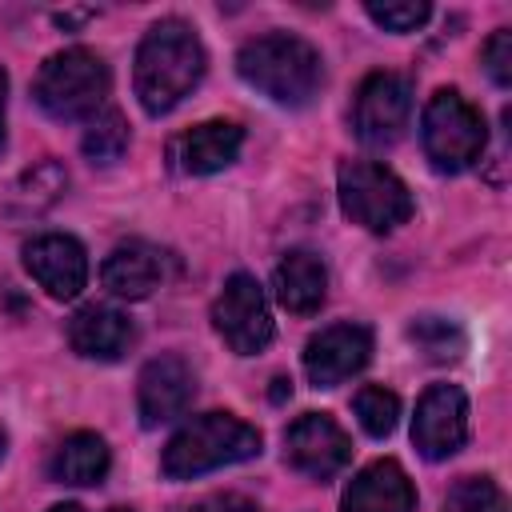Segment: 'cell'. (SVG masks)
I'll return each instance as SVG.
<instances>
[{
	"label": "cell",
	"mask_w": 512,
	"mask_h": 512,
	"mask_svg": "<svg viewBox=\"0 0 512 512\" xmlns=\"http://www.w3.org/2000/svg\"><path fill=\"white\" fill-rule=\"evenodd\" d=\"M204 44L200 36L168 16V20H156L140 48H136V68H132V84H136V96H140V108L148 116H164L172 112L204 76Z\"/></svg>",
	"instance_id": "6da1fadb"
},
{
	"label": "cell",
	"mask_w": 512,
	"mask_h": 512,
	"mask_svg": "<svg viewBox=\"0 0 512 512\" xmlns=\"http://www.w3.org/2000/svg\"><path fill=\"white\" fill-rule=\"evenodd\" d=\"M236 72L248 88H256L260 96L284 108H304L324 88L320 52L304 36H292V32H268V36L240 44Z\"/></svg>",
	"instance_id": "7a4b0ae2"
},
{
	"label": "cell",
	"mask_w": 512,
	"mask_h": 512,
	"mask_svg": "<svg viewBox=\"0 0 512 512\" xmlns=\"http://www.w3.org/2000/svg\"><path fill=\"white\" fill-rule=\"evenodd\" d=\"M260 456V432L232 412H204L192 416L164 448L160 472L168 480H196L224 464H240Z\"/></svg>",
	"instance_id": "3957f363"
},
{
	"label": "cell",
	"mask_w": 512,
	"mask_h": 512,
	"mask_svg": "<svg viewBox=\"0 0 512 512\" xmlns=\"http://www.w3.org/2000/svg\"><path fill=\"white\" fill-rule=\"evenodd\" d=\"M112 76L92 48H64L36 72L32 96L52 120H92L108 100Z\"/></svg>",
	"instance_id": "277c9868"
},
{
	"label": "cell",
	"mask_w": 512,
	"mask_h": 512,
	"mask_svg": "<svg viewBox=\"0 0 512 512\" xmlns=\"http://www.w3.org/2000/svg\"><path fill=\"white\" fill-rule=\"evenodd\" d=\"M420 140L436 172H464L484 156L488 128L476 104H468L456 88H440L424 104Z\"/></svg>",
	"instance_id": "5b68a950"
},
{
	"label": "cell",
	"mask_w": 512,
	"mask_h": 512,
	"mask_svg": "<svg viewBox=\"0 0 512 512\" xmlns=\"http://www.w3.org/2000/svg\"><path fill=\"white\" fill-rule=\"evenodd\" d=\"M336 188L344 216L368 232H392L412 216L408 184L376 160H344L336 172Z\"/></svg>",
	"instance_id": "8992f818"
},
{
	"label": "cell",
	"mask_w": 512,
	"mask_h": 512,
	"mask_svg": "<svg viewBox=\"0 0 512 512\" xmlns=\"http://www.w3.org/2000/svg\"><path fill=\"white\" fill-rule=\"evenodd\" d=\"M412 116V84L400 72H368L352 100V128L368 148H392Z\"/></svg>",
	"instance_id": "52a82bcc"
},
{
	"label": "cell",
	"mask_w": 512,
	"mask_h": 512,
	"mask_svg": "<svg viewBox=\"0 0 512 512\" xmlns=\"http://www.w3.org/2000/svg\"><path fill=\"white\" fill-rule=\"evenodd\" d=\"M212 324L236 356H256L272 340V312L264 288L248 272H232L212 304Z\"/></svg>",
	"instance_id": "ba28073f"
},
{
	"label": "cell",
	"mask_w": 512,
	"mask_h": 512,
	"mask_svg": "<svg viewBox=\"0 0 512 512\" xmlns=\"http://www.w3.org/2000/svg\"><path fill=\"white\" fill-rule=\"evenodd\" d=\"M468 440V396L456 384H428L416 416H412V444L424 460H448Z\"/></svg>",
	"instance_id": "9c48e42d"
},
{
	"label": "cell",
	"mask_w": 512,
	"mask_h": 512,
	"mask_svg": "<svg viewBox=\"0 0 512 512\" xmlns=\"http://www.w3.org/2000/svg\"><path fill=\"white\" fill-rule=\"evenodd\" d=\"M284 460L308 480H332L352 460V440L324 412H304L284 432Z\"/></svg>",
	"instance_id": "30bf717a"
},
{
	"label": "cell",
	"mask_w": 512,
	"mask_h": 512,
	"mask_svg": "<svg viewBox=\"0 0 512 512\" xmlns=\"http://www.w3.org/2000/svg\"><path fill=\"white\" fill-rule=\"evenodd\" d=\"M372 356V332L364 324H328L324 332H316L304 348V372L312 380V388H336L344 380H352Z\"/></svg>",
	"instance_id": "8fae6325"
},
{
	"label": "cell",
	"mask_w": 512,
	"mask_h": 512,
	"mask_svg": "<svg viewBox=\"0 0 512 512\" xmlns=\"http://www.w3.org/2000/svg\"><path fill=\"white\" fill-rule=\"evenodd\" d=\"M196 396V372L188 368L184 356H156L140 368L136 380V408H140V424L144 428H160L176 416L188 412Z\"/></svg>",
	"instance_id": "7c38bea8"
},
{
	"label": "cell",
	"mask_w": 512,
	"mask_h": 512,
	"mask_svg": "<svg viewBox=\"0 0 512 512\" xmlns=\"http://www.w3.org/2000/svg\"><path fill=\"white\" fill-rule=\"evenodd\" d=\"M24 268L52 300H72L88 284V256L76 236L44 232L24 244Z\"/></svg>",
	"instance_id": "4fadbf2b"
},
{
	"label": "cell",
	"mask_w": 512,
	"mask_h": 512,
	"mask_svg": "<svg viewBox=\"0 0 512 512\" xmlns=\"http://www.w3.org/2000/svg\"><path fill=\"white\" fill-rule=\"evenodd\" d=\"M240 144H244V128L236 120H204L172 140L168 160L184 176H208L228 168L240 156Z\"/></svg>",
	"instance_id": "5bb4252c"
},
{
	"label": "cell",
	"mask_w": 512,
	"mask_h": 512,
	"mask_svg": "<svg viewBox=\"0 0 512 512\" xmlns=\"http://www.w3.org/2000/svg\"><path fill=\"white\" fill-rule=\"evenodd\" d=\"M168 276V256L148 240H124L108 252L100 280L120 300H144L152 296Z\"/></svg>",
	"instance_id": "9a60e30c"
},
{
	"label": "cell",
	"mask_w": 512,
	"mask_h": 512,
	"mask_svg": "<svg viewBox=\"0 0 512 512\" xmlns=\"http://www.w3.org/2000/svg\"><path fill=\"white\" fill-rule=\"evenodd\" d=\"M412 508H416V488L396 460L364 464L340 496V512H412Z\"/></svg>",
	"instance_id": "2e32d148"
},
{
	"label": "cell",
	"mask_w": 512,
	"mask_h": 512,
	"mask_svg": "<svg viewBox=\"0 0 512 512\" xmlns=\"http://www.w3.org/2000/svg\"><path fill=\"white\" fill-rule=\"evenodd\" d=\"M132 320L108 304H84L68 320V344L88 360H120L132 344Z\"/></svg>",
	"instance_id": "e0dca14e"
},
{
	"label": "cell",
	"mask_w": 512,
	"mask_h": 512,
	"mask_svg": "<svg viewBox=\"0 0 512 512\" xmlns=\"http://www.w3.org/2000/svg\"><path fill=\"white\" fill-rule=\"evenodd\" d=\"M272 288H276V300L296 312V316H312L320 312L324 296H328V272H324V260L308 248H292L284 252V260L276 264V276H272Z\"/></svg>",
	"instance_id": "ac0fdd59"
},
{
	"label": "cell",
	"mask_w": 512,
	"mask_h": 512,
	"mask_svg": "<svg viewBox=\"0 0 512 512\" xmlns=\"http://www.w3.org/2000/svg\"><path fill=\"white\" fill-rule=\"evenodd\" d=\"M108 444L96 436V432H72L60 440V448L52 452V480L60 484H76V488H88V484H100L108 476Z\"/></svg>",
	"instance_id": "d6986e66"
},
{
	"label": "cell",
	"mask_w": 512,
	"mask_h": 512,
	"mask_svg": "<svg viewBox=\"0 0 512 512\" xmlns=\"http://www.w3.org/2000/svg\"><path fill=\"white\" fill-rule=\"evenodd\" d=\"M68 188V172L56 160H40L36 168H28L12 192H8V212L16 216H40L44 208H52L60 200V192Z\"/></svg>",
	"instance_id": "ffe728a7"
},
{
	"label": "cell",
	"mask_w": 512,
	"mask_h": 512,
	"mask_svg": "<svg viewBox=\"0 0 512 512\" xmlns=\"http://www.w3.org/2000/svg\"><path fill=\"white\" fill-rule=\"evenodd\" d=\"M84 156L96 160V164H112L128 152V120L116 112V108H104L88 120L84 128V140H80Z\"/></svg>",
	"instance_id": "44dd1931"
},
{
	"label": "cell",
	"mask_w": 512,
	"mask_h": 512,
	"mask_svg": "<svg viewBox=\"0 0 512 512\" xmlns=\"http://www.w3.org/2000/svg\"><path fill=\"white\" fill-rule=\"evenodd\" d=\"M352 408H356L360 428H364L368 436L384 440V436L396 428V416H400V396H396V392H388V388H380V384H364V388L356 392Z\"/></svg>",
	"instance_id": "7402d4cb"
},
{
	"label": "cell",
	"mask_w": 512,
	"mask_h": 512,
	"mask_svg": "<svg viewBox=\"0 0 512 512\" xmlns=\"http://www.w3.org/2000/svg\"><path fill=\"white\" fill-rule=\"evenodd\" d=\"M444 512H508V500L496 488V480H488V476H464V480H456L448 488Z\"/></svg>",
	"instance_id": "603a6c76"
},
{
	"label": "cell",
	"mask_w": 512,
	"mask_h": 512,
	"mask_svg": "<svg viewBox=\"0 0 512 512\" xmlns=\"http://www.w3.org/2000/svg\"><path fill=\"white\" fill-rule=\"evenodd\" d=\"M408 336L424 348L428 360H452V356H460V348H464L460 328L448 324V320H440V316H424V320H416V324L408 328Z\"/></svg>",
	"instance_id": "cb8c5ba5"
},
{
	"label": "cell",
	"mask_w": 512,
	"mask_h": 512,
	"mask_svg": "<svg viewBox=\"0 0 512 512\" xmlns=\"http://www.w3.org/2000/svg\"><path fill=\"white\" fill-rule=\"evenodd\" d=\"M364 12L380 24V28H388V32H416L428 16H432V8L424 4V0H368L364 4Z\"/></svg>",
	"instance_id": "d4e9b609"
},
{
	"label": "cell",
	"mask_w": 512,
	"mask_h": 512,
	"mask_svg": "<svg viewBox=\"0 0 512 512\" xmlns=\"http://www.w3.org/2000/svg\"><path fill=\"white\" fill-rule=\"evenodd\" d=\"M480 56H484V68H488L492 84H496V88H508V84H512V32H508V28L492 32Z\"/></svg>",
	"instance_id": "484cf974"
},
{
	"label": "cell",
	"mask_w": 512,
	"mask_h": 512,
	"mask_svg": "<svg viewBox=\"0 0 512 512\" xmlns=\"http://www.w3.org/2000/svg\"><path fill=\"white\" fill-rule=\"evenodd\" d=\"M188 512H260L252 500H244V496H236V492H216V496H204V500H196Z\"/></svg>",
	"instance_id": "4316f807"
},
{
	"label": "cell",
	"mask_w": 512,
	"mask_h": 512,
	"mask_svg": "<svg viewBox=\"0 0 512 512\" xmlns=\"http://www.w3.org/2000/svg\"><path fill=\"white\" fill-rule=\"evenodd\" d=\"M4 100H8V72L0 68V148H4Z\"/></svg>",
	"instance_id": "83f0119b"
},
{
	"label": "cell",
	"mask_w": 512,
	"mask_h": 512,
	"mask_svg": "<svg viewBox=\"0 0 512 512\" xmlns=\"http://www.w3.org/2000/svg\"><path fill=\"white\" fill-rule=\"evenodd\" d=\"M276 388H272V400H284V396H292V384L288 380H272Z\"/></svg>",
	"instance_id": "f1b7e54d"
},
{
	"label": "cell",
	"mask_w": 512,
	"mask_h": 512,
	"mask_svg": "<svg viewBox=\"0 0 512 512\" xmlns=\"http://www.w3.org/2000/svg\"><path fill=\"white\" fill-rule=\"evenodd\" d=\"M48 512H84L80 504H56V508H48Z\"/></svg>",
	"instance_id": "f546056e"
},
{
	"label": "cell",
	"mask_w": 512,
	"mask_h": 512,
	"mask_svg": "<svg viewBox=\"0 0 512 512\" xmlns=\"http://www.w3.org/2000/svg\"><path fill=\"white\" fill-rule=\"evenodd\" d=\"M4 448H8V436H4V428H0V460H4Z\"/></svg>",
	"instance_id": "4dcf8cb0"
},
{
	"label": "cell",
	"mask_w": 512,
	"mask_h": 512,
	"mask_svg": "<svg viewBox=\"0 0 512 512\" xmlns=\"http://www.w3.org/2000/svg\"><path fill=\"white\" fill-rule=\"evenodd\" d=\"M112 512H132V508H112Z\"/></svg>",
	"instance_id": "1f68e13d"
}]
</instances>
